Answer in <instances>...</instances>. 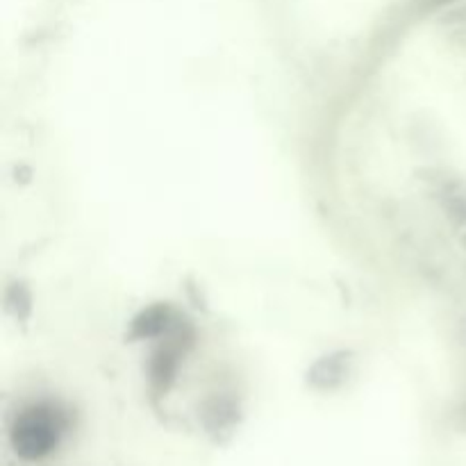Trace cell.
<instances>
[{
    "label": "cell",
    "instance_id": "obj_2",
    "mask_svg": "<svg viewBox=\"0 0 466 466\" xmlns=\"http://www.w3.org/2000/svg\"><path fill=\"white\" fill-rule=\"evenodd\" d=\"M177 355H180V350L173 344H167L164 349H159L157 353L153 355V362H150V378H153L155 385L162 387V390H167V387L171 385L173 376H176Z\"/></svg>",
    "mask_w": 466,
    "mask_h": 466
},
{
    "label": "cell",
    "instance_id": "obj_4",
    "mask_svg": "<svg viewBox=\"0 0 466 466\" xmlns=\"http://www.w3.org/2000/svg\"><path fill=\"white\" fill-rule=\"evenodd\" d=\"M444 196L451 218L460 226H466V187H451Z\"/></svg>",
    "mask_w": 466,
    "mask_h": 466
},
{
    "label": "cell",
    "instance_id": "obj_5",
    "mask_svg": "<svg viewBox=\"0 0 466 466\" xmlns=\"http://www.w3.org/2000/svg\"><path fill=\"white\" fill-rule=\"evenodd\" d=\"M464 244H466V239H464Z\"/></svg>",
    "mask_w": 466,
    "mask_h": 466
},
{
    "label": "cell",
    "instance_id": "obj_3",
    "mask_svg": "<svg viewBox=\"0 0 466 466\" xmlns=\"http://www.w3.org/2000/svg\"><path fill=\"white\" fill-rule=\"evenodd\" d=\"M168 323H171V314H168V308H150L146 312H141V317L132 323L135 328V337L139 339H150V337H157L162 332H167Z\"/></svg>",
    "mask_w": 466,
    "mask_h": 466
},
{
    "label": "cell",
    "instance_id": "obj_1",
    "mask_svg": "<svg viewBox=\"0 0 466 466\" xmlns=\"http://www.w3.org/2000/svg\"><path fill=\"white\" fill-rule=\"evenodd\" d=\"M64 432V419L50 405H35L18 414L12 426V446L18 458L41 460L57 449Z\"/></svg>",
    "mask_w": 466,
    "mask_h": 466
}]
</instances>
